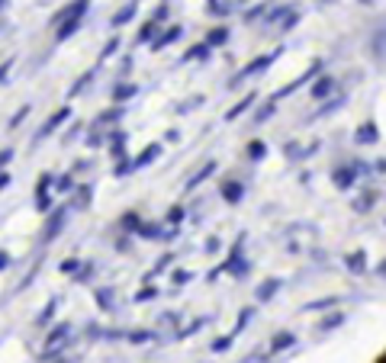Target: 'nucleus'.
I'll use <instances>...</instances> for the list:
<instances>
[{
    "label": "nucleus",
    "instance_id": "6",
    "mask_svg": "<svg viewBox=\"0 0 386 363\" xmlns=\"http://www.w3.org/2000/svg\"><path fill=\"white\" fill-rule=\"evenodd\" d=\"M219 193H222V200H226V203H242V196H245V184H238V180H229V184H222V190H219Z\"/></svg>",
    "mask_w": 386,
    "mask_h": 363
},
{
    "label": "nucleus",
    "instance_id": "59",
    "mask_svg": "<svg viewBox=\"0 0 386 363\" xmlns=\"http://www.w3.org/2000/svg\"><path fill=\"white\" fill-rule=\"evenodd\" d=\"M377 277H383V280H386V261H380V264H377Z\"/></svg>",
    "mask_w": 386,
    "mask_h": 363
},
{
    "label": "nucleus",
    "instance_id": "49",
    "mask_svg": "<svg viewBox=\"0 0 386 363\" xmlns=\"http://www.w3.org/2000/svg\"><path fill=\"white\" fill-rule=\"evenodd\" d=\"M87 145H91V148H100L103 136H100V132H91V136H87Z\"/></svg>",
    "mask_w": 386,
    "mask_h": 363
},
{
    "label": "nucleus",
    "instance_id": "54",
    "mask_svg": "<svg viewBox=\"0 0 386 363\" xmlns=\"http://www.w3.org/2000/svg\"><path fill=\"white\" fill-rule=\"evenodd\" d=\"M219 245H222L219 238H210V241H206V251H210V254H216V251H219Z\"/></svg>",
    "mask_w": 386,
    "mask_h": 363
},
{
    "label": "nucleus",
    "instance_id": "30",
    "mask_svg": "<svg viewBox=\"0 0 386 363\" xmlns=\"http://www.w3.org/2000/svg\"><path fill=\"white\" fill-rule=\"evenodd\" d=\"M119 225L126 228V232H139V228H142V219H139L135 212H126V216H123V222H119Z\"/></svg>",
    "mask_w": 386,
    "mask_h": 363
},
{
    "label": "nucleus",
    "instance_id": "46",
    "mask_svg": "<svg viewBox=\"0 0 386 363\" xmlns=\"http://www.w3.org/2000/svg\"><path fill=\"white\" fill-rule=\"evenodd\" d=\"M248 158H252V161H261V158H264V145H261V142H252V145H248Z\"/></svg>",
    "mask_w": 386,
    "mask_h": 363
},
{
    "label": "nucleus",
    "instance_id": "19",
    "mask_svg": "<svg viewBox=\"0 0 386 363\" xmlns=\"http://www.w3.org/2000/svg\"><path fill=\"white\" fill-rule=\"evenodd\" d=\"M93 77H97V68L84 71V74H81V77H77V81H75V87H71V90H68V97H77V93H84V87L91 84Z\"/></svg>",
    "mask_w": 386,
    "mask_h": 363
},
{
    "label": "nucleus",
    "instance_id": "31",
    "mask_svg": "<svg viewBox=\"0 0 386 363\" xmlns=\"http://www.w3.org/2000/svg\"><path fill=\"white\" fill-rule=\"evenodd\" d=\"M139 238H158L161 235V225H155V222H142V228L135 232Z\"/></svg>",
    "mask_w": 386,
    "mask_h": 363
},
{
    "label": "nucleus",
    "instance_id": "35",
    "mask_svg": "<svg viewBox=\"0 0 386 363\" xmlns=\"http://www.w3.org/2000/svg\"><path fill=\"white\" fill-rule=\"evenodd\" d=\"M155 29H158V26H155V19H151V23H145L142 29H139V45L151 42V35H155Z\"/></svg>",
    "mask_w": 386,
    "mask_h": 363
},
{
    "label": "nucleus",
    "instance_id": "22",
    "mask_svg": "<svg viewBox=\"0 0 386 363\" xmlns=\"http://www.w3.org/2000/svg\"><path fill=\"white\" fill-rule=\"evenodd\" d=\"M93 296H97V305H100L103 312H113V305H116L113 302V289H97Z\"/></svg>",
    "mask_w": 386,
    "mask_h": 363
},
{
    "label": "nucleus",
    "instance_id": "40",
    "mask_svg": "<svg viewBox=\"0 0 386 363\" xmlns=\"http://www.w3.org/2000/svg\"><path fill=\"white\" fill-rule=\"evenodd\" d=\"M200 103H203V97H190V100H184V103H177V113H180V116H184V113L196 110V106H200Z\"/></svg>",
    "mask_w": 386,
    "mask_h": 363
},
{
    "label": "nucleus",
    "instance_id": "38",
    "mask_svg": "<svg viewBox=\"0 0 386 363\" xmlns=\"http://www.w3.org/2000/svg\"><path fill=\"white\" fill-rule=\"evenodd\" d=\"M229 347H232V334H226V338H216L210 350H213V354H226Z\"/></svg>",
    "mask_w": 386,
    "mask_h": 363
},
{
    "label": "nucleus",
    "instance_id": "48",
    "mask_svg": "<svg viewBox=\"0 0 386 363\" xmlns=\"http://www.w3.org/2000/svg\"><path fill=\"white\" fill-rule=\"evenodd\" d=\"M168 13H171V7H168V3H161V7L155 10V23H161V19H168Z\"/></svg>",
    "mask_w": 386,
    "mask_h": 363
},
{
    "label": "nucleus",
    "instance_id": "50",
    "mask_svg": "<svg viewBox=\"0 0 386 363\" xmlns=\"http://www.w3.org/2000/svg\"><path fill=\"white\" fill-rule=\"evenodd\" d=\"M261 13H264V7H254L252 13H245V23H254V19H261Z\"/></svg>",
    "mask_w": 386,
    "mask_h": 363
},
{
    "label": "nucleus",
    "instance_id": "44",
    "mask_svg": "<svg viewBox=\"0 0 386 363\" xmlns=\"http://www.w3.org/2000/svg\"><path fill=\"white\" fill-rule=\"evenodd\" d=\"M71 190H75V177H71V174L59 177V193H71Z\"/></svg>",
    "mask_w": 386,
    "mask_h": 363
},
{
    "label": "nucleus",
    "instance_id": "43",
    "mask_svg": "<svg viewBox=\"0 0 386 363\" xmlns=\"http://www.w3.org/2000/svg\"><path fill=\"white\" fill-rule=\"evenodd\" d=\"M26 116H29V106H20V113H17V116H13V119H10L7 126H10V129H17V126H23V122H26Z\"/></svg>",
    "mask_w": 386,
    "mask_h": 363
},
{
    "label": "nucleus",
    "instance_id": "2",
    "mask_svg": "<svg viewBox=\"0 0 386 363\" xmlns=\"http://www.w3.org/2000/svg\"><path fill=\"white\" fill-rule=\"evenodd\" d=\"M277 55H280V51H274V55H261V58H254L252 65H248V68H242L236 77H232V81H229V87H238L242 81H248V77L264 74V71H268V65H274V58H277Z\"/></svg>",
    "mask_w": 386,
    "mask_h": 363
},
{
    "label": "nucleus",
    "instance_id": "51",
    "mask_svg": "<svg viewBox=\"0 0 386 363\" xmlns=\"http://www.w3.org/2000/svg\"><path fill=\"white\" fill-rule=\"evenodd\" d=\"M187 280H190V273H187V271H177L174 273V283H177V287H184Z\"/></svg>",
    "mask_w": 386,
    "mask_h": 363
},
{
    "label": "nucleus",
    "instance_id": "34",
    "mask_svg": "<svg viewBox=\"0 0 386 363\" xmlns=\"http://www.w3.org/2000/svg\"><path fill=\"white\" fill-rule=\"evenodd\" d=\"M210 55V45H193V49H187V55L180 61H190V58H206Z\"/></svg>",
    "mask_w": 386,
    "mask_h": 363
},
{
    "label": "nucleus",
    "instance_id": "39",
    "mask_svg": "<svg viewBox=\"0 0 386 363\" xmlns=\"http://www.w3.org/2000/svg\"><path fill=\"white\" fill-rule=\"evenodd\" d=\"M344 106V97H335V100H328L325 106H322L319 113H316V116H328V113H335V110H341Z\"/></svg>",
    "mask_w": 386,
    "mask_h": 363
},
{
    "label": "nucleus",
    "instance_id": "41",
    "mask_svg": "<svg viewBox=\"0 0 386 363\" xmlns=\"http://www.w3.org/2000/svg\"><path fill=\"white\" fill-rule=\"evenodd\" d=\"M210 17H229V10H232V3H216V0H213L210 7Z\"/></svg>",
    "mask_w": 386,
    "mask_h": 363
},
{
    "label": "nucleus",
    "instance_id": "56",
    "mask_svg": "<svg viewBox=\"0 0 386 363\" xmlns=\"http://www.w3.org/2000/svg\"><path fill=\"white\" fill-rule=\"evenodd\" d=\"M373 170H377V174H386V158L373 161Z\"/></svg>",
    "mask_w": 386,
    "mask_h": 363
},
{
    "label": "nucleus",
    "instance_id": "5",
    "mask_svg": "<svg viewBox=\"0 0 386 363\" xmlns=\"http://www.w3.org/2000/svg\"><path fill=\"white\" fill-rule=\"evenodd\" d=\"M354 142H357V145H373V142H380L377 122H364V126L354 132Z\"/></svg>",
    "mask_w": 386,
    "mask_h": 363
},
{
    "label": "nucleus",
    "instance_id": "4",
    "mask_svg": "<svg viewBox=\"0 0 386 363\" xmlns=\"http://www.w3.org/2000/svg\"><path fill=\"white\" fill-rule=\"evenodd\" d=\"M65 119H71V106H61V110H55V113H52V116L45 119V126L39 129V132H36V142H43V138H49L52 132H55V129H59L61 122H65Z\"/></svg>",
    "mask_w": 386,
    "mask_h": 363
},
{
    "label": "nucleus",
    "instance_id": "11",
    "mask_svg": "<svg viewBox=\"0 0 386 363\" xmlns=\"http://www.w3.org/2000/svg\"><path fill=\"white\" fill-rule=\"evenodd\" d=\"M319 68H322V61H312V68L306 71V74H302V77H296V81H290V84H286L284 90H277V97H286V93H293L296 87H300V84H306V81H309L312 74H319ZM277 97H274V100H277Z\"/></svg>",
    "mask_w": 386,
    "mask_h": 363
},
{
    "label": "nucleus",
    "instance_id": "1",
    "mask_svg": "<svg viewBox=\"0 0 386 363\" xmlns=\"http://www.w3.org/2000/svg\"><path fill=\"white\" fill-rule=\"evenodd\" d=\"M364 170H370V168H367V164H361V161H354V164H341V168L332 170V184H335L338 190H351Z\"/></svg>",
    "mask_w": 386,
    "mask_h": 363
},
{
    "label": "nucleus",
    "instance_id": "14",
    "mask_svg": "<svg viewBox=\"0 0 386 363\" xmlns=\"http://www.w3.org/2000/svg\"><path fill=\"white\" fill-rule=\"evenodd\" d=\"M158 154H161V145H148V148H145V152L132 161V168L135 170H139V168H148L151 161H158Z\"/></svg>",
    "mask_w": 386,
    "mask_h": 363
},
{
    "label": "nucleus",
    "instance_id": "62",
    "mask_svg": "<svg viewBox=\"0 0 386 363\" xmlns=\"http://www.w3.org/2000/svg\"><path fill=\"white\" fill-rule=\"evenodd\" d=\"M0 10H3V3H0Z\"/></svg>",
    "mask_w": 386,
    "mask_h": 363
},
{
    "label": "nucleus",
    "instance_id": "18",
    "mask_svg": "<svg viewBox=\"0 0 386 363\" xmlns=\"http://www.w3.org/2000/svg\"><path fill=\"white\" fill-rule=\"evenodd\" d=\"M252 103H254V93H248V97H242V100H238L236 106H232V110L226 113V119H229V122H236V119L242 116V113H248V106H252Z\"/></svg>",
    "mask_w": 386,
    "mask_h": 363
},
{
    "label": "nucleus",
    "instance_id": "45",
    "mask_svg": "<svg viewBox=\"0 0 386 363\" xmlns=\"http://www.w3.org/2000/svg\"><path fill=\"white\" fill-rule=\"evenodd\" d=\"M93 273H97V267H93V264H84V267H81V273H77L75 280H77V283H87Z\"/></svg>",
    "mask_w": 386,
    "mask_h": 363
},
{
    "label": "nucleus",
    "instance_id": "15",
    "mask_svg": "<svg viewBox=\"0 0 386 363\" xmlns=\"http://www.w3.org/2000/svg\"><path fill=\"white\" fill-rule=\"evenodd\" d=\"M293 344H296V338L290 331H277V334L270 338V350H274V354H280V350H286V347H293Z\"/></svg>",
    "mask_w": 386,
    "mask_h": 363
},
{
    "label": "nucleus",
    "instance_id": "27",
    "mask_svg": "<svg viewBox=\"0 0 386 363\" xmlns=\"http://www.w3.org/2000/svg\"><path fill=\"white\" fill-rule=\"evenodd\" d=\"M341 325H344V315L335 312V315H328V318H322L319 331H335V328H341Z\"/></svg>",
    "mask_w": 386,
    "mask_h": 363
},
{
    "label": "nucleus",
    "instance_id": "21",
    "mask_svg": "<svg viewBox=\"0 0 386 363\" xmlns=\"http://www.w3.org/2000/svg\"><path fill=\"white\" fill-rule=\"evenodd\" d=\"M135 13H139V7H135V3H126V7H123L116 17H113V26H126L129 19L135 17Z\"/></svg>",
    "mask_w": 386,
    "mask_h": 363
},
{
    "label": "nucleus",
    "instance_id": "61",
    "mask_svg": "<svg viewBox=\"0 0 386 363\" xmlns=\"http://www.w3.org/2000/svg\"><path fill=\"white\" fill-rule=\"evenodd\" d=\"M7 184H10V174H0V190H3Z\"/></svg>",
    "mask_w": 386,
    "mask_h": 363
},
{
    "label": "nucleus",
    "instance_id": "47",
    "mask_svg": "<svg viewBox=\"0 0 386 363\" xmlns=\"http://www.w3.org/2000/svg\"><path fill=\"white\" fill-rule=\"evenodd\" d=\"M335 302H338V299L332 296V299H316V302H309L306 309H309V312H316V309H328V305H335Z\"/></svg>",
    "mask_w": 386,
    "mask_h": 363
},
{
    "label": "nucleus",
    "instance_id": "37",
    "mask_svg": "<svg viewBox=\"0 0 386 363\" xmlns=\"http://www.w3.org/2000/svg\"><path fill=\"white\" fill-rule=\"evenodd\" d=\"M155 296H158V289H155V287H142V289H139V293L132 296V299H135V302H151Z\"/></svg>",
    "mask_w": 386,
    "mask_h": 363
},
{
    "label": "nucleus",
    "instance_id": "25",
    "mask_svg": "<svg viewBox=\"0 0 386 363\" xmlns=\"http://www.w3.org/2000/svg\"><path fill=\"white\" fill-rule=\"evenodd\" d=\"M252 318H254V309H242V312H238V321H236V331H232V338H236L238 331L248 328V325H252Z\"/></svg>",
    "mask_w": 386,
    "mask_h": 363
},
{
    "label": "nucleus",
    "instance_id": "57",
    "mask_svg": "<svg viewBox=\"0 0 386 363\" xmlns=\"http://www.w3.org/2000/svg\"><path fill=\"white\" fill-rule=\"evenodd\" d=\"M177 138H180V132H177V129H171L168 136H164V142H171V145H174V142H177Z\"/></svg>",
    "mask_w": 386,
    "mask_h": 363
},
{
    "label": "nucleus",
    "instance_id": "20",
    "mask_svg": "<svg viewBox=\"0 0 386 363\" xmlns=\"http://www.w3.org/2000/svg\"><path fill=\"white\" fill-rule=\"evenodd\" d=\"M135 93H139V87H135V84H116V90H113V100H116V103H126V100H132Z\"/></svg>",
    "mask_w": 386,
    "mask_h": 363
},
{
    "label": "nucleus",
    "instance_id": "17",
    "mask_svg": "<svg viewBox=\"0 0 386 363\" xmlns=\"http://www.w3.org/2000/svg\"><path fill=\"white\" fill-rule=\"evenodd\" d=\"M109 152H113V158H123V152H126V132L123 129L109 132Z\"/></svg>",
    "mask_w": 386,
    "mask_h": 363
},
{
    "label": "nucleus",
    "instance_id": "52",
    "mask_svg": "<svg viewBox=\"0 0 386 363\" xmlns=\"http://www.w3.org/2000/svg\"><path fill=\"white\" fill-rule=\"evenodd\" d=\"M49 184H52V174H43L39 184H36V190H49Z\"/></svg>",
    "mask_w": 386,
    "mask_h": 363
},
{
    "label": "nucleus",
    "instance_id": "12",
    "mask_svg": "<svg viewBox=\"0 0 386 363\" xmlns=\"http://www.w3.org/2000/svg\"><path fill=\"white\" fill-rule=\"evenodd\" d=\"M280 289V280H274V277H268L264 283H261L258 289H254V296H258V302H270L274 299V293Z\"/></svg>",
    "mask_w": 386,
    "mask_h": 363
},
{
    "label": "nucleus",
    "instance_id": "3",
    "mask_svg": "<svg viewBox=\"0 0 386 363\" xmlns=\"http://www.w3.org/2000/svg\"><path fill=\"white\" fill-rule=\"evenodd\" d=\"M68 222V206H61V209H52L49 212V219H45V228H43V245H49L52 238L59 235L61 228H65Z\"/></svg>",
    "mask_w": 386,
    "mask_h": 363
},
{
    "label": "nucleus",
    "instance_id": "10",
    "mask_svg": "<svg viewBox=\"0 0 386 363\" xmlns=\"http://www.w3.org/2000/svg\"><path fill=\"white\" fill-rule=\"evenodd\" d=\"M332 93H335V77L325 74L312 84V97H316V100H325V97H332Z\"/></svg>",
    "mask_w": 386,
    "mask_h": 363
},
{
    "label": "nucleus",
    "instance_id": "53",
    "mask_svg": "<svg viewBox=\"0 0 386 363\" xmlns=\"http://www.w3.org/2000/svg\"><path fill=\"white\" fill-rule=\"evenodd\" d=\"M116 49H119V39H113V42H109L107 49H103V58H109V55H113V51H116Z\"/></svg>",
    "mask_w": 386,
    "mask_h": 363
},
{
    "label": "nucleus",
    "instance_id": "60",
    "mask_svg": "<svg viewBox=\"0 0 386 363\" xmlns=\"http://www.w3.org/2000/svg\"><path fill=\"white\" fill-rule=\"evenodd\" d=\"M10 158H13V152H0V164H7Z\"/></svg>",
    "mask_w": 386,
    "mask_h": 363
},
{
    "label": "nucleus",
    "instance_id": "24",
    "mask_svg": "<svg viewBox=\"0 0 386 363\" xmlns=\"http://www.w3.org/2000/svg\"><path fill=\"white\" fill-rule=\"evenodd\" d=\"M226 42H229V29H226V26H222V29H213V33L206 35V45H210V49H213V45H226Z\"/></svg>",
    "mask_w": 386,
    "mask_h": 363
},
{
    "label": "nucleus",
    "instance_id": "42",
    "mask_svg": "<svg viewBox=\"0 0 386 363\" xmlns=\"http://www.w3.org/2000/svg\"><path fill=\"white\" fill-rule=\"evenodd\" d=\"M132 161H119L116 168H113V177H129V174H132Z\"/></svg>",
    "mask_w": 386,
    "mask_h": 363
},
{
    "label": "nucleus",
    "instance_id": "7",
    "mask_svg": "<svg viewBox=\"0 0 386 363\" xmlns=\"http://www.w3.org/2000/svg\"><path fill=\"white\" fill-rule=\"evenodd\" d=\"M180 35H184V29H180V26H171V29H164V33H161L158 39H155V42H151V49H155V51L168 49L171 42H177V39H180Z\"/></svg>",
    "mask_w": 386,
    "mask_h": 363
},
{
    "label": "nucleus",
    "instance_id": "55",
    "mask_svg": "<svg viewBox=\"0 0 386 363\" xmlns=\"http://www.w3.org/2000/svg\"><path fill=\"white\" fill-rule=\"evenodd\" d=\"M7 267H10V254H7V251H0V273L7 271Z\"/></svg>",
    "mask_w": 386,
    "mask_h": 363
},
{
    "label": "nucleus",
    "instance_id": "32",
    "mask_svg": "<svg viewBox=\"0 0 386 363\" xmlns=\"http://www.w3.org/2000/svg\"><path fill=\"white\" fill-rule=\"evenodd\" d=\"M129 341L132 344H145V341H155V331H148V328H139V331H129Z\"/></svg>",
    "mask_w": 386,
    "mask_h": 363
},
{
    "label": "nucleus",
    "instance_id": "8",
    "mask_svg": "<svg viewBox=\"0 0 386 363\" xmlns=\"http://www.w3.org/2000/svg\"><path fill=\"white\" fill-rule=\"evenodd\" d=\"M93 196V186H77L75 196L68 200V209H87V203H91Z\"/></svg>",
    "mask_w": 386,
    "mask_h": 363
},
{
    "label": "nucleus",
    "instance_id": "23",
    "mask_svg": "<svg viewBox=\"0 0 386 363\" xmlns=\"http://www.w3.org/2000/svg\"><path fill=\"white\" fill-rule=\"evenodd\" d=\"M55 309H59V299H49V305H45L43 312H39V318H36V325H39V328H45V325H49V321H52V315H55Z\"/></svg>",
    "mask_w": 386,
    "mask_h": 363
},
{
    "label": "nucleus",
    "instance_id": "29",
    "mask_svg": "<svg viewBox=\"0 0 386 363\" xmlns=\"http://www.w3.org/2000/svg\"><path fill=\"white\" fill-rule=\"evenodd\" d=\"M164 219H168V225H171V228H177L180 222H184V206H171Z\"/></svg>",
    "mask_w": 386,
    "mask_h": 363
},
{
    "label": "nucleus",
    "instance_id": "9",
    "mask_svg": "<svg viewBox=\"0 0 386 363\" xmlns=\"http://www.w3.org/2000/svg\"><path fill=\"white\" fill-rule=\"evenodd\" d=\"M216 168H219L216 161H206V164H203V170H196V174H193V177L187 180V190H196V186H200L203 180H210L213 174H216Z\"/></svg>",
    "mask_w": 386,
    "mask_h": 363
},
{
    "label": "nucleus",
    "instance_id": "26",
    "mask_svg": "<svg viewBox=\"0 0 386 363\" xmlns=\"http://www.w3.org/2000/svg\"><path fill=\"white\" fill-rule=\"evenodd\" d=\"M36 209L52 212V193H49V190H36Z\"/></svg>",
    "mask_w": 386,
    "mask_h": 363
},
{
    "label": "nucleus",
    "instance_id": "36",
    "mask_svg": "<svg viewBox=\"0 0 386 363\" xmlns=\"http://www.w3.org/2000/svg\"><path fill=\"white\" fill-rule=\"evenodd\" d=\"M81 267H84V264L77 261V257H68V261H61L59 271H61V273H75V277H77V271H81Z\"/></svg>",
    "mask_w": 386,
    "mask_h": 363
},
{
    "label": "nucleus",
    "instance_id": "28",
    "mask_svg": "<svg viewBox=\"0 0 386 363\" xmlns=\"http://www.w3.org/2000/svg\"><path fill=\"white\" fill-rule=\"evenodd\" d=\"M373 203H377V193H373V190H367V196H361V200H354V209H357V212H367Z\"/></svg>",
    "mask_w": 386,
    "mask_h": 363
},
{
    "label": "nucleus",
    "instance_id": "33",
    "mask_svg": "<svg viewBox=\"0 0 386 363\" xmlns=\"http://www.w3.org/2000/svg\"><path fill=\"white\" fill-rule=\"evenodd\" d=\"M270 113H274V100H268L264 106H261L258 113H254V126H261V122H268L270 119Z\"/></svg>",
    "mask_w": 386,
    "mask_h": 363
},
{
    "label": "nucleus",
    "instance_id": "16",
    "mask_svg": "<svg viewBox=\"0 0 386 363\" xmlns=\"http://www.w3.org/2000/svg\"><path fill=\"white\" fill-rule=\"evenodd\" d=\"M348 271H351L354 277H361V273L367 271V254H364V251L348 254Z\"/></svg>",
    "mask_w": 386,
    "mask_h": 363
},
{
    "label": "nucleus",
    "instance_id": "58",
    "mask_svg": "<svg viewBox=\"0 0 386 363\" xmlns=\"http://www.w3.org/2000/svg\"><path fill=\"white\" fill-rule=\"evenodd\" d=\"M13 68V61H3V65H0V81H3V77H7V71Z\"/></svg>",
    "mask_w": 386,
    "mask_h": 363
},
{
    "label": "nucleus",
    "instance_id": "13",
    "mask_svg": "<svg viewBox=\"0 0 386 363\" xmlns=\"http://www.w3.org/2000/svg\"><path fill=\"white\" fill-rule=\"evenodd\" d=\"M123 119V106L119 110H107V113H100V116L93 119V132H100L103 126H113V122H119Z\"/></svg>",
    "mask_w": 386,
    "mask_h": 363
}]
</instances>
